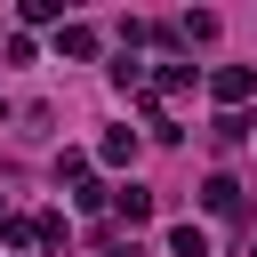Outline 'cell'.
<instances>
[{"instance_id":"cell-1","label":"cell","mask_w":257,"mask_h":257,"mask_svg":"<svg viewBox=\"0 0 257 257\" xmlns=\"http://www.w3.org/2000/svg\"><path fill=\"white\" fill-rule=\"evenodd\" d=\"M209 96H217L225 112H241V104L257 96V72H249V64H217V72H209Z\"/></svg>"},{"instance_id":"cell-2","label":"cell","mask_w":257,"mask_h":257,"mask_svg":"<svg viewBox=\"0 0 257 257\" xmlns=\"http://www.w3.org/2000/svg\"><path fill=\"white\" fill-rule=\"evenodd\" d=\"M104 201H112V217H120V225H145V217H153V193H145V185H112Z\"/></svg>"},{"instance_id":"cell-3","label":"cell","mask_w":257,"mask_h":257,"mask_svg":"<svg viewBox=\"0 0 257 257\" xmlns=\"http://www.w3.org/2000/svg\"><path fill=\"white\" fill-rule=\"evenodd\" d=\"M96 161H104V169H128V161H137V128H104V137H96Z\"/></svg>"},{"instance_id":"cell-4","label":"cell","mask_w":257,"mask_h":257,"mask_svg":"<svg viewBox=\"0 0 257 257\" xmlns=\"http://www.w3.org/2000/svg\"><path fill=\"white\" fill-rule=\"evenodd\" d=\"M201 209H209V217H233V209H241V185H233V177L217 169V177L201 185Z\"/></svg>"},{"instance_id":"cell-5","label":"cell","mask_w":257,"mask_h":257,"mask_svg":"<svg viewBox=\"0 0 257 257\" xmlns=\"http://www.w3.org/2000/svg\"><path fill=\"white\" fill-rule=\"evenodd\" d=\"M56 56L88 64V56H96V32H88V24H64V32H56Z\"/></svg>"},{"instance_id":"cell-6","label":"cell","mask_w":257,"mask_h":257,"mask_svg":"<svg viewBox=\"0 0 257 257\" xmlns=\"http://www.w3.org/2000/svg\"><path fill=\"white\" fill-rule=\"evenodd\" d=\"M169 257H209V233L201 225H169Z\"/></svg>"},{"instance_id":"cell-7","label":"cell","mask_w":257,"mask_h":257,"mask_svg":"<svg viewBox=\"0 0 257 257\" xmlns=\"http://www.w3.org/2000/svg\"><path fill=\"white\" fill-rule=\"evenodd\" d=\"M177 32H185V40H217V16H209V8H193V16L177 24Z\"/></svg>"}]
</instances>
